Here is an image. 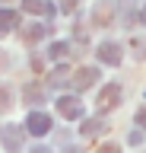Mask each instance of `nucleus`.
Wrapping results in <instances>:
<instances>
[{"mask_svg": "<svg viewBox=\"0 0 146 153\" xmlns=\"http://www.w3.org/2000/svg\"><path fill=\"white\" fill-rule=\"evenodd\" d=\"M95 83V70L92 67H83V70H76V76H73V86L76 89H86V86Z\"/></svg>", "mask_w": 146, "mask_h": 153, "instance_id": "5", "label": "nucleus"}, {"mask_svg": "<svg viewBox=\"0 0 146 153\" xmlns=\"http://www.w3.org/2000/svg\"><path fill=\"white\" fill-rule=\"evenodd\" d=\"M98 131H105V121H95V118H92V121L83 124V134H86V137H92V134H98Z\"/></svg>", "mask_w": 146, "mask_h": 153, "instance_id": "9", "label": "nucleus"}, {"mask_svg": "<svg viewBox=\"0 0 146 153\" xmlns=\"http://www.w3.org/2000/svg\"><path fill=\"white\" fill-rule=\"evenodd\" d=\"M108 19H111V10H108V7H98V10H95V22H102V26H105Z\"/></svg>", "mask_w": 146, "mask_h": 153, "instance_id": "11", "label": "nucleus"}, {"mask_svg": "<svg viewBox=\"0 0 146 153\" xmlns=\"http://www.w3.org/2000/svg\"><path fill=\"white\" fill-rule=\"evenodd\" d=\"M98 153H117V147H102Z\"/></svg>", "mask_w": 146, "mask_h": 153, "instance_id": "17", "label": "nucleus"}, {"mask_svg": "<svg viewBox=\"0 0 146 153\" xmlns=\"http://www.w3.org/2000/svg\"><path fill=\"white\" fill-rule=\"evenodd\" d=\"M16 22H19V16L13 10H0V29H13Z\"/></svg>", "mask_w": 146, "mask_h": 153, "instance_id": "8", "label": "nucleus"}, {"mask_svg": "<svg viewBox=\"0 0 146 153\" xmlns=\"http://www.w3.org/2000/svg\"><path fill=\"white\" fill-rule=\"evenodd\" d=\"M26 128H29L32 134H48L51 131V118L45 112H32L29 118H26Z\"/></svg>", "mask_w": 146, "mask_h": 153, "instance_id": "1", "label": "nucleus"}, {"mask_svg": "<svg viewBox=\"0 0 146 153\" xmlns=\"http://www.w3.org/2000/svg\"><path fill=\"white\" fill-rule=\"evenodd\" d=\"M48 54H51V57H64V54H67V45H64V42H54Z\"/></svg>", "mask_w": 146, "mask_h": 153, "instance_id": "10", "label": "nucleus"}, {"mask_svg": "<svg viewBox=\"0 0 146 153\" xmlns=\"http://www.w3.org/2000/svg\"><path fill=\"white\" fill-rule=\"evenodd\" d=\"M136 124H143V128H146V108H143L140 115H136Z\"/></svg>", "mask_w": 146, "mask_h": 153, "instance_id": "15", "label": "nucleus"}, {"mask_svg": "<svg viewBox=\"0 0 146 153\" xmlns=\"http://www.w3.org/2000/svg\"><path fill=\"white\" fill-rule=\"evenodd\" d=\"M0 137H3V143H7V150H10V153L19 150V134H16V128H13V124L0 128Z\"/></svg>", "mask_w": 146, "mask_h": 153, "instance_id": "4", "label": "nucleus"}, {"mask_svg": "<svg viewBox=\"0 0 146 153\" xmlns=\"http://www.w3.org/2000/svg\"><path fill=\"white\" fill-rule=\"evenodd\" d=\"M7 99H10V96H7V89H0V105H7Z\"/></svg>", "mask_w": 146, "mask_h": 153, "instance_id": "16", "label": "nucleus"}, {"mask_svg": "<svg viewBox=\"0 0 146 153\" xmlns=\"http://www.w3.org/2000/svg\"><path fill=\"white\" fill-rule=\"evenodd\" d=\"M26 10L29 13H54V7L48 0H26Z\"/></svg>", "mask_w": 146, "mask_h": 153, "instance_id": "7", "label": "nucleus"}, {"mask_svg": "<svg viewBox=\"0 0 146 153\" xmlns=\"http://www.w3.org/2000/svg\"><path fill=\"white\" fill-rule=\"evenodd\" d=\"M98 61H105V64H117V61H121V48H117L114 42L98 45Z\"/></svg>", "mask_w": 146, "mask_h": 153, "instance_id": "2", "label": "nucleus"}, {"mask_svg": "<svg viewBox=\"0 0 146 153\" xmlns=\"http://www.w3.org/2000/svg\"><path fill=\"white\" fill-rule=\"evenodd\" d=\"M117 99H121V86H114V83L98 93V105H117Z\"/></svg>", "mask_w": 146, "mask_h": 153, "instance_id": "6", "label": "nucleus"}, {"mask_svg": "<svg viewBox=\"0 0 146 153\" xmlns=\"http://www.w3.org/2000/svg\"><path fill=\"white\" fill-rule=\"evenodd\" d=\"M32 153H51V150H45V147H35V150H32Z\"/></svg>", "mask_w": 146, "mask_h": 153, "instance_id": "18", "label": "nucleus"}, {"mask_svg": "<svg viewBox=\"0 0 146 153\" xmlns=\"http://www.w3.org/2000/svg\"><path fill=\"white\" fill-rule=\"evenodd\" d=\"M45 35V29L41 26H35V29H26V38H29V42H35V38H41Z\"/></svg>", "mask_w": 146, "mask_h": 153, "instance_id": "13", "label": "nucleus"}, {"mask_svg": "<svg viewBox=\"0 0 146 153\" xmlns=\"http://www.w3.org/2000/svg\"><path fill=\"white\" fill-rule=\"evenodd\" d=\"M134 48H136V54H140V57H146V42H143V38H136Z\"/></svg>", "mask_w": 146, "mask_h": 153, "instance_id": "14", "label": "nucleus"}, {"mask_svg": "<svg viewBox=\"0 0 146 153\" xmlns=\"http://www.w3.org/2000/svg\"><path fill=\"white\" fill-rule=\"evenodd\" d=\"M57 108H60V115H64V118H79V115H83V105H79L76 99H70V96H64V99H60Z\"/></svg>", "mask_w": 146, "mask_h": 153, "instance_id": "3", "label": "nucleus"}, {"mask_svg": "<svg viewBox=\"0 0 146 153\" xmlns=\"http://www.w3.org/2000/svg\"><path fill=\"white\" fill-rule=\"evenodd\" d=\"M51 76H54V83H57V86H60V83H67V67H57Z\"/></svg>", "mask_w": 146, "mask_h": 153, "instance_id": "12", "label": "nucleus"}]
</instances>
